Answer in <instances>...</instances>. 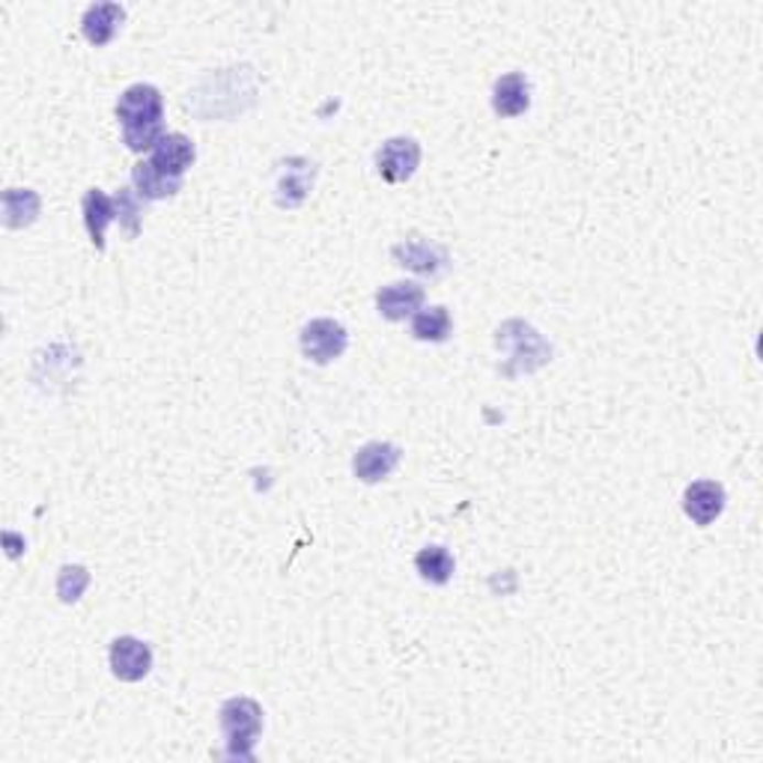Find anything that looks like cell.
I'll use <instances>...</instances> for the list:
<instances>
[{"label":"cell","instance_id":"obj_19","mask_svg":"<svg viewBox=\"0 0 763 763\" xmlns=\"http://www.w3.org/2000/svg\"><path fill=\"white\" fill-rule=\"evenodd\" d=\"M113 206H117V218H120V225L126 227V233L138 236L141 233V218H143V204L141 197H138V192H132V188H122L117 197H113Z\"/></svg>","mask_w":763,"mask_h":763},{"label":"cell","instance_id":"obj_9","mask_svg":"<svg viewBox=\"0 0 763 763\" xmlns=\"http://www.w3.org/2000/svg\"><path fill=\"white\" fill-rule=\"evenodd\" d=\"M397 445H391V442H370V445H364V448L356 454L352 469H356V478L361 480V483H379V480H385L391 471L397 469Z\"/></svg>","mask_w":763,"mask_h":763},{"label":"cell","instance_id":"obj_20","mask_svg":"<svg viewBox=\"0 0 763 763\" xmlns=\"http://www.w3.org/2000/svg\"><path fill=\"white\" fill-rule=\"evenodd\" d=\"M90 585V573L84 567H63L61 576H57V593H61L63 602H78L81 600L84 588Z\"/></svg>","mask_w":763,"mask_h":763},{"label":"cell","instance_id":"obj_3","mask_svg":"<svg viewBox=\"0 0 763 763\" xmlns=\"http://www.w3.org/2000/svg\"><path fill=\"white\" fill-rule=\"evenodd\" d=\"M117 117H120L122 129L162 126V92L155 90L153 84H132V87L120 96V102H117Z\"/></svg>","mask_w":763,"mask_h":763},{"label":"cell","instance_id":"obj_12","mask_svg":"<svg viewBox=\"0 0 763 763\" xmlns=\"http://www.w3.org/2000/svg\"><path fill=\"white\" fill-rule=\"evenodd\" d=\"M194 155H197L194 143L188 141L185 134L171 132L155 143L153 159H150V162H153L155 171H162L164 176H171V179H183L185 171L194 164Z\"/></svg>","mask_w":763,"mask_h":763},{"label":"cell","instance_id":"obj_7","mask_svg":"<svg viewBox=\"0 0 763 763\" xmlns=\"http://www.w3.org/2000/svg\"><path fill=\"white\" fill-rule=\"evenodd\" d=\"M153 668V651L150 644H143L141 639L132 635H120L111 644V672L117 680L138 683L143 680Z\"/></svg>","mask_w":763,"mask_h":763},{"label":"cell","instance_id":"obj_5","mask_svg":"<svg viewBox=\"0 0 763 763\" xmlns=\"http://www.w3.org/2000/svg\"><path fill=\"white\" fill-rule=\"evenodd\" d=\"M316 164L295 155V159H286V162L277 164L275 171V200L277 206L284 209H295L307 200V194L314 188Z\"/></svg>","mask_w":763,"mask_h":763},{"label":"cell","instance_id":"obj_15","mask_svg":"<svg viewBox=\"0 0 763 763\" xmlns=\"http://www.w3.org/2000/svg\"><path fill=\"white\" fill-rule=\"evenodd\" d=\"M132 183L141 200H164V197H174V194L183 188V179H171V176H164L162 171H155L153 162L134 164Z\"/></svg>","mask_w":763,"mask_h":763},{"label":"cell","instance_id":"obj_17","mask_svg":"<svg viewBox=\"0 0 763 763\" xmlns=\"http://www.w3.org/2000/svg\"><path fill=\"white\" fill-rule=\"evenodd\" d=\"M450 331H454V319H450L448 307H424L412 316V335L417 340L442 344V340H448Z\"/></svg>","mask_w":763,"mask_h":763},{"label":"cell","instance_id":"obj_1","mask_svg":"<svg viewBox=\"0 0 763 763\" xmlns=\"http://www.w3.org/2000/svg\"><path fill=\"white\" fill-rule=\"evenodd\" d=\"M221 731L230 757H251L257 737L263 733V710L251 698H230L221 707Z\"/></svg>","mask_w":763,"mask_h":763},{"label":"cell","instance_id":"obj_11","mask_svg":"<svg viewBox=\"0 0 763 763\" xmlns=\"http://www.w3.org/2000/svg\"><path fill=\"white\" fill-rule=\"evenodd\" d=\"M421 305H424V286L412 284V281L388 284L377 293L379 314L391 323H403L408 316H415Z\"/></svg>","mask_w":763,"mask_h":763},{"label":"cell","instance_id":"obj_4","mask_svg":"<svg viewBox=\"0 0 763 763\" xmlns=\"http://www.w3.org/2000/svg\"><path fill=\"white\" fill-rule=\"evenodd\" d=\"M394 260H397L403 269L415 272L421 277H438L448 272L450 257L442 244L429 242V239H421V236H412L406 242L394 244Z\"/></svg>","mask_w":763,"mask_h":763},{"label":"cell","instance_id":"obj_13","mask_svg":"<svg viewBox=\"0 0 763 763\" xmlns=\"http://www.w3.org/2000/svg\"><path fill=\"white\" fill-rule=\"evenodd\" d=\"M122 19H126V10L120 3H92L81 19L84 40L96 45V48H102L117 36Z\"/></svg>","mask_w":763,"mask_h":763},{"label":"cell","instance_id":"obj_14","mask_svg":"<svg viewBox=\"0 0 763 763\" xmlns=\"http://www.w3.org/2000/svg\"><path fill=\"white\" fill-rule=\"evenodd\" d=\"M81 209L84 227H87V233H90V242L96 244V251H105V233H108V225L117 218V206H113V200L108 194L99 192V188H90V192L84 194Z\"/></svg>","mask_w":763,"mask_h":763},{"label":"cell","instance_id":"obj_6","mask_svg":"<svg viewBox=\"0 0 763 763\" xmlns=\"http://www.w3.org/2000/svg\"><path fill=\"white\" fill-rule=\"evenodd\" d=\"M421 164V146L412 138H391L377 153V171L385 183H406Z\"/></svg>","mask_w":763,"mask_h":763},{"label":"cell","instance_id":"obj_2","mask_svg":"<svg viewBox=\"0 0 763 763\" xmlns=\"http://www.w3.org/2000/svg\"><path fill=\"white\" fill-rule=\"evenodd\" d=\"M302 352H305L307 361L314 364H331L335 358H340L349 347L347 328L335 323V319H314L302 328Z\"/></svg>","mask_w":763,"mask_h":763},{"label":"cell","instance_id":"obj_10","mask_svg":"<svg viewBox=\"0 0 763 763\" xmlns=\"http://www.w3.org/2000/svg\"><path fill=\"white\" fill-rule=\"evenodd\" d=\"M531 108V84L525 78V72H508L501 75L495 87H492V111L504 117V120H513V117H522V113Z\"/></svg>","mask_w":763,"mask_h":763},{"label":"cell","instance_id":"obj_16","mask_svg":"<svg viewBox=\"0 0 763 763\" xmlns=\"http://www.w3.org/2000/svg\"><path fill=\"white\" fill-rule=\"evenodd\" d=\"M40 215V194L31 188H10L3 192V225L19 230L36 221Z\"/></svg>","mask_w":763,"mask_h":763},{"label":"cell","instance_id":"obj_8","mask_svg":"<svg viewBox=\"0 0 763 763\" xmlns=\"http://www.w3.org/2000/svg\"><path fill=\"white\" fill-rule=\"evenodd\" d=\"M683 510H686V516L695 525H701V528L712 525L724 510L722 483H716V480H695L693 487H686V492H683Z\"/></svg>","mask_w":763,"mask_h":763},{"label":"cell","instance_id":"obj_18","mask_svg":"<svg viewBox=\"0 0 763 763\" xmlns=\"http://www.w3.org/2000/svg\"><path fill=\"white\" fill-rule=\"evenodd\" d=\"M415 567L421 573V579L429 585H448L454 576V555L445 546H427L417 552Z\"/></svg>","mask_w":763,"mask_h":763}]
</instances>
